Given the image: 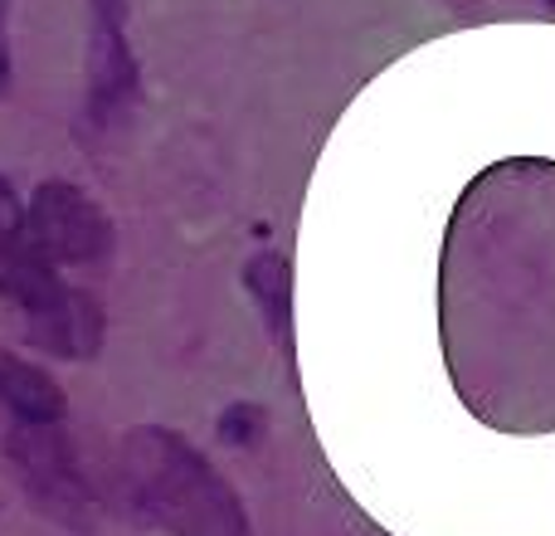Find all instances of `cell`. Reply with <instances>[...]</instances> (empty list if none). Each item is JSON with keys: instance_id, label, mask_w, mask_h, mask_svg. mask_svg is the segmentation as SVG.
Here are the masks:
<instances>
[{"instance_id": "1", "label": "cell", "mask_w": 555, "mask_h": 536, "mask_svg": "<svg viewBox=\"0 0 555 536\" xmlns=\"http://www.w3.org/2000/svg\"><path fill=\"white\" fill-rule=\"evenodd\" d=\"M117 493L162 536H254L240 488L171 424H132L117 444Z\"/></svg>"}, {"instance_id": "2", "label": "cell", "mask_w": 555, "mask_h": 536, "mask_svg": "<svg viewBox=\"0 0 555 536\" xmlns=\"http://www.w3.org/2000/svg\"><path fill=\"white\" fill-rule=\"evenodd\" d=\"M0 459H5L20 498L44 522H54V527H64L74 536L98 532L103 498H98L93 478H88L83 459H78L68 420L10 424V430H0Z\"/></svg>"}, {"instance_id": "3", "label": "cell", "mask_w": 555, "mask_h": 536, "mask_svg": "<svg viewBox=\"0 0 555 536\" xmlns=\"http://www.w3.org/2000/svg\"><path fill=\"white\" fill-rule=\"evenodd\" d=\"M29 234H35L39 254L54 268H98L113 259L117 250V225L103 205L93 201V191H83L78 181L49 176L29 191Z\"/></svg>"}, {"instance_id": "4", "label": "cell", "mask_w": 555, "mask_h": 536, "mask_svg": "<svg viewBox=\"0 0 555 536\" xmlns=\"http://www.w3.org/2000/svg\"><path fill=\"white\" fill-rule=\"evenodd\" d=\"M132 0H88V123L113 127L142 98V59L127 35Z\"/></svg>"}, {"instance_id": "5", "label": "cell", "mask_w": 555, "mask_h": 536, "mask_svg": "<svg viewBox=\"0 0 555 536\" xmlns=\"http://www.w3.org/2000/svg\"><path fill=\"white\" fill-rule=\"evenodd\" d=\"M25 346L54 361H93L107 342V312L88 288H74L59 278L44 297L20 307Z\"/></svg>"}, {"instance_id": "6", "label": "cell", "mask_w": 555, "mask_h": 536, "mask_svg": "<svg viewBox=\"0 0 555 536\" xmlns=\"http://www.w3.org/2000/svg\"><path fill=\"white\" fill-rule=\"evenodd\" d=\"M59 283V268L39 254L35 234H29V210L20 201L15 181L0 171V297L15 307H29Z\"/></svg>"}, {"instance_id": "7", "label": "cell", "mask_w": 555, "mask_h": 536, "mask_svg": "<svg viewBox=\"0 0 555 536\" xmlns=\"http://www.w3.org/2000/svg\"><path fill=\"white\" fill-rule=\"evenodd\" d=\"M68 420V395L54 371L20 352H0V430L10 424Z\"/></svg>"}, {"instance_id": "8", "label": "cell", "mask_w": 555, "mask_h": 536, "mask_svg": "<svg viewBox=\"0 0 555 536\" xmlns=\"http://www.w3.org/2000/svg\"><path fill=\"white\" fill-rule=\"evenodd\" d=\"M244 288H249L254 307H259L263 327L283 352H293V259L283 250H254L244 259Z\"/></svg>"}, {"instance_id": "9", "label": "cell", "mask_w": 555, "mask_h": 536, "mask_svg": "<svg viewBox=\"0 0 555 536\" xmlns=\"http://www.w3.org/2000/svg\"><path fill=\"white\" fill-rule=\"evenodd\" d=\"M215 434H220V444H230V449H254V444L269 434V410H263L259 400H234L220 410Z\"/></svg>"}, {"instance_id": "10", "label": "cell", "mask_w": 555, "mask_h": 536, "mask_svg": "<svg viewBox=\"0 0 555 536\" xmlns=\"http://www.w3.org/2000/svg\"><path fill=\"white\" fill-rule=\"evenodd\" d=\"M15 84V54H10V0H0V98Z\"/></svg>"}, {"instance_id": "11", "label": "cell", "mask_w": 555, "mask_h": 536, "mask_svg": "<svg viewBox=\"0 0 555 536\" xmlns=\"http://www.w3.org/2000/svg\"><path fill=\"white\" fill-rule=\"evenodd\" d=\"M0 508H5V502H0Z\"/></svg>"}, {"instance_id": "12", "label": "cell", "mask_w": 555, "mask_h": 536, "mask_svg": "<svg viewBox=\"0 0 555 536\" xmlns=\"http://www.w3.org/2000/svg\"><path fill=\"white\" fill-rule=\"evenodd\" d=\"M551 5H555V0H551Z\"/></svg>"}]
</instances>
